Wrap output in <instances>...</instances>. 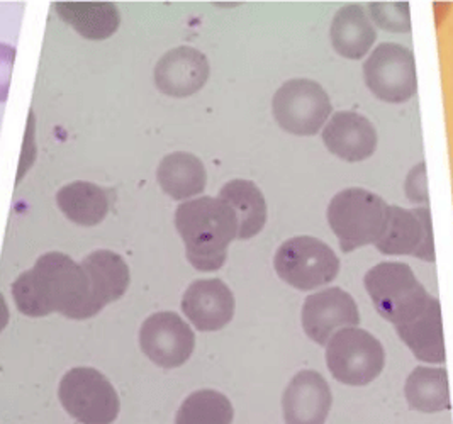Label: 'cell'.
Listing matches in <instances>:
<instances>
[{
	"mask_svg": "<svg viewBox=\"0 0 453 424\" xmlns=\"http://www.w3.org/2000/svg\"><path fill=\"white\" fill-rule=\"evenodd\" d=\"M233 405L225 394L203 389L192 392L177 411L175 424H231Z\"/></svg>",
	"mask_w": 453,
	"mask_h": 424,
	"instance_id": "d4e9b609",
	"label": "cell"
},
{
	"mask_svg": "<svg viewBox=\"0 0 453 424\" xmlns=\"http://www.w3.org/2000/svg\"><path fill=\"white\" fill-rule=\"evenodd\" d=\"M360 324V312L349 292L331 287L310 296L303 305V329L314 343L326 346L331 336Z\"/></svg>",
	"mask_w": 453,
	"mask_h": 424,
	"instance_id": "7c38bea8",
	"label": "cell"
},
{
	"mask_svg": "<svg viewBox=\"0 0 453 424\" xmlns=\"http://www.w3.org/2000/svg\"><path fill=\"white\" fill-rule=\"evenodd\" d=\"M157 179L172 199L184 201L204 192L206 166L192 153H170L158 165Z\"/></svg>",
	"mask_w": 453,
	"mask_h": 424,
	"instance_id": "ffe728a7",
	"label": "cell"
},
{
	"mask_svg": "<svg viewBox=\"0 0 453 424\" xmlns=\"http://www.w3.org/2000/svg\"><path fill=\"white\" fill-rule=\"evenodd\" d=\"M406 194L412 203L428 204V182L425 173V163H419L408 175L406 182Z\"/></svg>",
	"mask_w": 453,
	"mask_h": 424,
	"instance_id": "4316f807",
	"label": "cell"
},
{
	"mask_svg": "<svg viewBox=\"0 0 453 424\" xmlns=\"http://www.w3.org/2000/svg\"><path fill=\"white\" fill-rule=\"evenodd\" d=\"M211 68L206 55L190 46H179L158 60L155 83L170 97H188L199 92L209 79Z\"/></svg>",
	"mask_w": 453,
	"mask_h": 424,
	"instance_id": "5bb4252c",
	"label": "cell"
},
{
	"mask_svg": "<svg viewBox=\"0 0 453 424\" xmlns=\"http://www.w3.org/2000/svg\"><path fill=\"white\" fill-rule=\"evenodd\" d=\"M175 227L186 243L187 260L201 272L219 270L227 248L238 238V220L229 204L219 197H199L179 205Z\"/></svg>",
	"mask_w": 453,
	"mask_h": 424,
	"instance_id": "7a4b0ae2",
	"label": "cell"
},
{
	"mask_svg": "<svg viewBox=\"0 0 453 424\" xmlns=\"http://www.w3.org/2000/svg\"><path fill=\"white\" fill-rule=\"evenodd\" d=\"M333 405L326 379L314 370H301L288 382L282 396L286 424H325Z\"/></svg>",
	"mask_w": 453,
	"mask_h": 424,
	"instance_id": "4fadbf2b",
	"label": "cell"
},
{
	"mask_svg": "<svg viewBox=\"0 0 453 424\" xmlns=\"http://www.w3.org/2000/svg\"><path fill=\"white\" fill-rule=\"evenodd\" d=\"M375 246L384 255H411L425 262H434L430 209L416 207L408 211L389 205L386 229Z\"/></svg>",
	"mask_w": 453,
	"mask_h": 424,
	"instance_id": "30bf717a",
	"label": "cell"
},
{
	"mask_svg": "<svg viewBox=\"0 0 453 424\" xmlns=\"http://www.w3.org/2000/svg\"><path fill=\"white\" fill-rule=\"evenodd\" d=\"M140 344L153 364L162 368H177L192 357L196 336L177 312L164 311L144 321L140 329Z\"/></svg>",
	"mask_w": 453,
	"mask_h": 424,
	"instance_id": "8fae6325",
	"label": "cell"
},
{
	"mask_svg": "<svg viewBox=\"0 0 453 424\" xmlns=\"http://www.w3.org/2000/svg\"><path fill=\"white\" fill-rule=\"evenodd\" d=\"M331 44L338 55L358 60L364 58L377 38V31L367 16L365 9L360 5L342 7L331 22Z\"/></svg>",
	"mask_w": 453,
	"mask_h": 424,
	"instance_id": "ac0fdd59",
	"label": "cell"
},
{
	"mask_svg": "<svg viewBox=\"0 0 453 424\" xmlns=\"http://www.w3.org/2000/svg\"><path fill=\"white\" fill-rule=\"evenodd\" d=\"M323 142L334 157L345 162H362L375 153L377 131L365 116L353 111H340L325 126Z\"/></svg>",
	"mask_w": 453,
	"mask_h": 424,
	"instance_id": "2e32d148",
	"label": "cell"
},
{
	"mask_svg": "<svg viewBox=\"0 0 453 424\" xmlns=\"http://www.w3.org/2000/svg\"><path fill=\"white\" fill-rule=\"evenodd\" d=\"M82 268L99 311L107 304L121 299L129 287V268L123 257L114 251L97 250L87 255Z\"/></svg>",
	"mask_w": 453,
	"mask_h": 424,
	"instance_id": "e0dca14e",
	"label": "cell"
},
{
	"mask_svg": "<svg viewBox=\"0 0 453 424\" xmlns=\"http://www.w3.org/2000/svg\"><path fill=\"white\" fill-rule=\"evenodd\" d=\"M55 11L87 40H107L119 24V9L111 2H58Z\"/></svg>",
	"mask_w": 453,
	"mask_h": 424,
	"instance_id": "d6986e66",
	"label": "cell"
},
{
	"mask_svg": "<svg viewBox=\"0 0 453 424\" xmlns=\"http://www.w3.org/2000/svg\"><path fill=\"white\" fill-rule=\"evenodd\" d=\"M364 79L372 94L380 101H410L418 90L411 50L397 42L379 44L364 63Z\"/></svg>",
	"mask_w": 453,
	"mask_h": 424,
	"instance_id": "9c48e42d",
	"label": "cell"
},
{
	"mask_svg": "<svg viewBox=\"0 0 453 424\" xmlns=\"http://www.w3.org/2000/svg\"><path fill=\"white\" fill-rule=\"evenodd\" d=\"M14 60H16V48L9 44H0V102H5L9 97Z\"/></svg>",
	"mask_w": 453,
	"mask_h": 424,
	"instance_id": "83f0119b",
	"label": "cell"
},
{
	"mask_svg": "<svg viewBox=\"0 0 453 424\" xmlns=\"http://www.w3.org/2000/svg\"><path fill=\"white\" fill-rule=\"evenodd\" d=\"M219 199L231 205L238 220V238L250 240L257 236L267 222V203L262 190L250 181L236 179L227 182Z\"/></svg>",
	"mask_w": 453,
	"mask_h": 424,
	"instance_id": "7402d4cb",
	"label": "cell"
},
{
	"mask_svg": "<svg viewBox=\"0 0 453 424\" xmlns=\"http://www.w3.org/2000/svg\"><path fill=\"white\" fill-rule=\"evenodd\" d=\"M364 283L377 312L395 328L419 318L434 301L406 263H379L367 272Z\"/></svg>",
	"mask_w": 453,
	"mask_h": 424,
	"instance_id": "3957f363",
	"label": "cell"
},
{
	"mask_svg": "<svg viewBox=\"0 0 453 424\" xmlns=\"http://www.w3.org/2000/svg\"><path fill=\"white\" fill-rule=\"evenodd\" d=\"M388 214L386 201L360 187L338 192L328 205V222L345 253L375 244L386 229Z\"/></svg>",
	"mask_w": 453,
	"mask_h": 424,
	"instance_id": "277c9868",
	"label": "cell"
},
{
	"mask_svg": "<svg viewBox=\"0 0 453 424\" xmlns=\"http://www.w3.org/2000/svg\"><path fill=\"white\" fill-rule=\"evenodd\" d=\"M404 394L408 405L425 414H434L450 409L447 370L430 366L414 368L404 385Z\"/></svg>",
	"mask_w": 453,
	"mask_h": 424,
	"instance_id": "cb8c5ba5",
	"label": "cell"
},
{
	"mask_svg": "<svg viewBox=\"0 0 453 424\" xmlns=\"http://www.w3.org/2000/svg\"><path fill=\"white\" fill-rule=\"evenodd\" d=\"M372 19L382 29L392 33H410V5L408 2H373L369 5Z\"/></svg>",
	"mask_w": 453,
	"mask_h": 424,
	"instance_id": "484cf974",
	"label": "cell"
},
{
	"mask_svg": "<svg viewBox=\"0 0 453 424\" xmlns=\"http://www.w3.org/2000/svg\"><path fill=\"white\" fill-rule=\"evenodd\" d=\"M18 309L29 318L60 312L68 320H88L101 311L94 303L82 265L60 251L40 257L35 266L12 283Z\"/></svg>",
	"mask_w": 453,
	"mask_h": 424,
	"instance_id": "6da1fadb",
	"label": "cell"
},
{
	"mask_svg": "<svg viewBox=\"0 0 453 424\" xmlns=\"http://www.w3.org/2000/svg\"><path fill=\"white\" fill-rule=\"evenodd\" d=\"M63 214L81 226H97L109 212V197L103 187L90 182L68 183L57 194Z\"/></svg>",
	"mask_w": 453,
	"mask_h": 424,
	"instance_id": "603a6c76",
	"label": "cell"
},
{
	"mask_svg": "<svg viewBox=\"0 0 453 424\" xmlns=\"http://www.w3.org/2000/svg\"><path fill=\"white\" fill-rule=\"evenodd\" d=\"M395 331L418 360L426 364L445 362L441 309L436 297L419 318L410 324L395 328Z\"/></svg>",
	"mask_w": 453,
	"mask_h": 424,
	"instance_id": "44dd1931",
	"label": "cell"
},
{
	"mask_svg": "<svg viewBox=\"0 0 453 424\" xmlns=\"http://www.w3.org/2000/svg\"><path fill=\"white\" fill-rule=\"evenodd\" d=\"M182 311L199 331H219L234 316V296L219 279L190 283L182 297Z\"/></svg>",
	"mask_w": 453,
	"mask_h": 424,
	"instance_id": "9a60e30c",
	"label": "cell"
},
{
	"mask_svg": "<svg viewBox=\"0 0 453 424\" xmlns=\"http://www.w3.org/2000/svg\"><path fill=\"white\" fill-rule=\"evenodd\" d=\"M58 397L65 411L82 424H112L119 416V396L99 370L77 366L63 375Z\"/></svg>",
	"mask_w": 453,
	"mask_h": 424,
	"instance_id": "8992f818",
	"label": "cell"
},
{
	"mask_svg": "<svg viewBox=\"0 0 453 424\" xmlns=\"http://www.w3.org/2000/svg\"><path fill=\"white\" fill-rule=\"evenodd\" d=\"M326 90L310 79L286 81L272 99V112L277 124L296 136L316 135L331 116Z\"/></svg>",
	"mask_w": 453,
	"mask_h": 424,
	"instance_id": "ba28073f",
	"label": "cell"
},
{
	"mask_svg": "<svg viewBox=\"0 0 453 424\" xmlns=\"http://www.w3.org/2000/svg\"><path fill=\"white\" fill-rule=\"evenodd\" d=\"M277 275L297 290H314L333 282L340 260L326 243L312 236H296L282 243L273 257Z\"/></svg>",
	"mask_w": 453,
	"mask_h": 424,
	"instance_id": "52a82bcc",
	"label": "cell"
},
{
	"mask_svg": "<svg viewBox=\"0 0 453 424\" xmlns=\"http://www.w3.org/2000/svg\"><path fill=\"white\" fill-rule=\"evenodd\" d=\"M326 365L338 382L362 387L372 384L382 374L386 351L365 329L343 328L326 343Z\"/></svg>",
	"mask_w": 453,
	"mask_h": 424,
	"instance_id": "5b68a950",
	"label": "cell"
},
{
	"mask_svg": "<svg viewBox=\"0 0 453 424\" xmlns=\"http://www.w3.org/2000/svg\"><path fill=\"white\" fill-rule=\"evenodd\" d=\"M7 321H9V311H7L5 301H4V297L0 294V331L5 328Z\"/></svg>",
	"mask_w": 453,
	"mask_h": 424,
	"instance_id": "f1b7e54d",
	"label": "cell"
}]
</instances>
